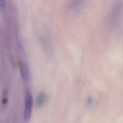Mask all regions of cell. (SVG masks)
<instances>
[{
    "label": "cell",
    "mask_w": 123,
    "mask_h": 123,
    "mask_svg": "<svg viewBox=\"0 0 123 123\" xmlns=\"http://www.w3.org/2000/svg\"><path fill=\"white\" fill-rule=\"evenodd\" d=\"M92 99L91 98H88V99H87V103L89 105H91L92 104Z\"/></svg>",
    "instance_id": "6"
},
{
    "label": "cell",
    "mask_w": 123,
    "mask_h": 123,
    "mask_svg": "<svg viewBox=\"0 0 123 123\" xmlns=\"http://www.w3.org/2000/svg\"><path fill=\"white\" fill-rule=\"evenodd\" d=\"M8 93L6 89L4 90L2 93V104L4 106L6 105L8 103Z\"/></svg>",
    "instance_id": "4"
},
{
    "label": "cell",
    "mask_w": 123,
    "mask_h": 123,
    "mask_svg": "<svg viewBox=\"0 0 123 123\" xmlns=\"http://www.w3.org/2000/svg\"><path fill=\"white\" fill-rule=\"evenodd\" d=\"M32 97L30 92L26 91L25 100V108L24 118V121L27 123L29 121L32 115Z\"/></svg>",
    "instance_id": "1"
},
{
    "label": "cell",
    "mask_w": 123,
    "mask_h": 123,
    "mask_svg": "<svg viewBox=\"0 0 123 123\" xmlns=\"http://www.w3.org/2000/svg\"><path fill=\"white\" fill-rule=\"evenodd\" d=\"M6 2L5 0H0V8H3L5 6Z\"/></svg>",
    "instance_id": "5"
},
{
    "label": "cell",
    "mask_w": 123,
    "mask_h": 123,
    "mask_svg": "<svg viewBox=\"0 0 123 123\" xmlns=\"http://www.w3.org/2000/svg\"><path fill=\"white\" fill-rule=\"evenodd\" d=\"M20 73L22 80L26 81L28 78V69L27 66L25 64L23 63L21 65Z\"/></svg>",
    "instance_id": "3"
},
{
    "label": "cell",
    "mask_w": 123,
    "mask_h": 123,
    "mask_svg": "<svg viewBox=\"0 0 123 123\" xmlns=\"http://www.w3.org/2000/svg\"><path fill=\"white\" fill-rule=\"evenodd\" d=\"M46 98V96L45 93L43 92H40L36 98L35 101L36 106L38 108L41 107L44 105Z\"/></svg>",
    "instance_id": "2"
}]
</instances>
